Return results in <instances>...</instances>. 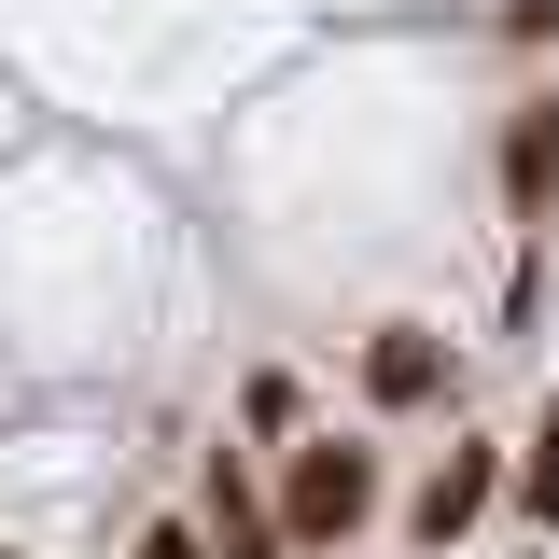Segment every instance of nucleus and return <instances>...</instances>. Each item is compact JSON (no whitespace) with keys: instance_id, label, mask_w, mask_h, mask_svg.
I'll return each instance as SVG.
<instances>
[{"instance_id":"1","label":"nucleus","mask_w":559,"mask_h":559,"mask_svg":"<svg viewBox=\"0 0 559 559\" xmlns=\"http://www.w3.org/2000/svg\"><path fill=\"white\" fill-rule=\"evenodd\" d=\"M378 503H392V476H378V448L364 433H294L280 448V546L294 559H349L364 532H378Z\"/></svg>"},{"instance_id":"2","label":"nucleus","mask_w":559,"mask_h":559,"mask_svg":"<svg viewBox=\"0 0 559 559\" xmlns=\"http://www.w3.org/2000/svg\"><path fill=\"white\" fill-rule=\"evenodd\" d=\"M349 364H364V406H378V419H433V406H462V349L433 336L419 308L364 322V349H349Z\"/></svg>"},{"instance_id":"3","label":"nucleus","mask_w":559,"mask_h":559,"mask_svg":"<svg viewBox=\"0 0 559 559\" xmlns=\"http://www.w3.org/2000/svg\"><path fill=\"white\" fill-rule=\"evenodd\" d=\"M503 489H518V448H503V433H448V462H433V476L406 489V532H419V559H448V546H462V532L489 518V503H503Z\"/></svg>"},{"instance_id":"4","label":"nucleus","mask_w":559,"mask_h":559,"mask_svg":"<svg viewBox=\"0 0 559 559\" xmlns=\"http://www.w3.org/2000/svg\"><path fill=\"white\" fill-rule=\"evenodd\" d=\"M197 532H210V559H294L280 546V489L252 476V448H197Z\"/></svg>"},{"instance_id":"5","label":"nucleus","mask_w":559,"mask_h":559,"mask_svg":"<svg viewBox=\"0 0 559 559\" xmlns=\"http://www.w3.org/2000/svg\"><path fill=\"white\" fill-rule=\"evenodd\" d=\"M503 210H518L532 238H559V98L546 84L503 112Z\"/></svg>"},{"instance_id":"6","label":"nucleus","mask_w":559,"mask_h":559,"mask_svg":"<svg viewBox=\"0 0 559 559\" xmlns=\"http://www.w3.org/2000/svg\"><path fill=\"white\" fill-rule=\"evenodd\" d=\"M518 518H532V532H559V392L532 406V433H518Z\"/></svg>"},{"instance_id":"7","label":"nucleus","mask_w":559,"mask_h":559,"mask_svg":"<svg viewBox=\"0 0 559 559\" xmlns=\"http://www.w3.org/2000/svg\"><path fill=\"white\" fill-rule=\"evenodd\" d=\"M238 419H252V433H308V392L266 364V378H238Z\"/></svg>"},{"instance_id":"8","label":"nucleus","mask_w":559,"mask_h":559,"mask_svg":"<svg viewBox=\"0 0 559 559\" xmlns=\"http://www.w3.org/2000/svg\"><path fill=\"white\" fill-rule=\"evenodd\" d=\"M127 559H210V532H197V518H154V532H140Z\"/></svg>"},{"instance_id":"9","label":"nucleus","mask_w":559,"mask_h":559,"mask_svg":"<svg viewBox=\"0 0 559 559\" xmlns=\"http://www.w3.org/2000/svg\"><path fill=\"white\" fill-rule=\"evenodd\" d=\"M503 43H559V0H503Z\"/></svg>"},{"instance_id":"10","label":"nucleus","mask_w":559,"mask_h":559,"mask_svg":"<svg viewBox=\"0 0 559 559\" xmlns=\"http://www.w3.org/2000/svg\"><path fill=\"white\" fill-rule=\"evenodd\" d=\"M0 559H14V546H0Z\"/></svg>"}]
</instances>
